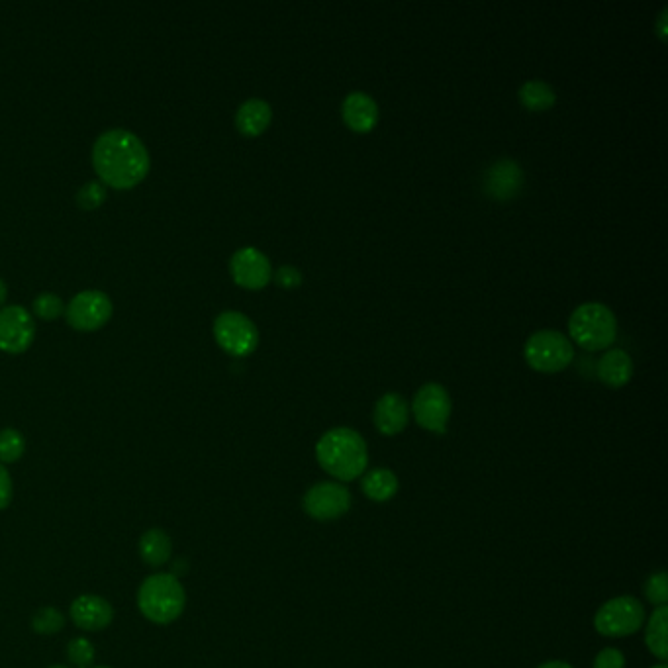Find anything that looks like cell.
Listing matches in <instances>:
<instances>
[{
  "instance_id": "cell-1",
  "label": "cell",
  "mask_w": 668,
  "mask_h": 668,
  "mask_svg": "<svg viewBox=\"0 0 668 668\" xmlns=\"http://www.w3.org/2000/svg\"><path fill=\"white\" fill-rule=\"evenodd\" d=\"M93 165L102 183L112 189H132L149 173V151L144 142L128 130H108L93 147Z\"/></svg>"
},
{
  "instance_id": "cell-2",
  "label": "cell",
  "mask_w": 668,
  "mask_h": 668,
  "mask_svg": "<svg viewBox=\"0 0 668 668\" xmlns=\"http://www.w3.org/2000/svg\"><path fill=\"white\" fill-rule=\"evenodd\" d=\"M316 457L320 467L343 482L361 477L369 463L367 443L361 433L349 428H335L318 441Z\"/></svg>"
},
{
  "instance_id": "cell-3",
  "label": "cell",
  "mask_w": 668,
  "mask_h": 668,
  "mask_svg": "<svg viewBox=\"0 0 668 668\" xmlns=\"http://www.w3.org/2000/svg\"><path fill=\"white\" fill-rule=\"evenodd\" d=\"M185 606L187 592L175 574H151L138 590V608L145 620L155 625H169L179 620Z\"/></svg>"
},
{
  "instance_id": "cell-4",
  "label": "cell",
  "mask_w": 668,
  "mask_h": 668,
  "mask_svg": "<svg viewBox=\"0 0 668 668\" xmlns=\"http://www.w3.org/2000/svg\"><path fill=\"white\" fill-rule=\"evenodd\" d=\"M569 334L576 345L586 351H602L618 337V320L614 312L598 302L582 304L569 320Z\"/></svg>"
},
{
  "instance_id": "cell-5",
  "label": "cell",
  "mask_w": 668,
  "mask_h": 668,
  "mask_svg": "<svg viewBox=\"0 0 668 668\" xmlns=\"http://www.w3.org/2000/svg\"><path fill=\"white\" fill-rule=\"evenodd\" d=\"M524 357L527 365L537 373H561L573 363V341L561 332L541 330L525 341Z\"/></svg>"
},
{
  "instance_id": "cell-6",
  "label": "cell",
  "mask_w": 668,
  "mask_h": 668,
  "mask_svg": "<svg viewBox=\"0 0 668 668\" xmlns=\"http://www.w3.org/2000/svg\"><path fill=\"white\" fill-rule=\"evenodd\" d=\"M214 337L228 355L238 359L251 355L259 345L257 326L236 310H226L216 318Z\"/></svg>"
},
{
  "instance_id": "cell-7",
  "label": "cell",
  "mask_w": 668,
  "mask_h": 668,
  "mask_svg": "<svg viewBox=\"0 0 668 668\" xmlns=\"http://www.w3.org/2000/svg\"><path fill=\"white\" fill-rule=\"evenodd\" d=\"M645 621V610L633 596H620L606 602L596 618L594 627L606 637H627L641 629Z\"/></svg>"
},
{
  "instance_id": "cell-8",
  "label": "cell",
  "mask_w": 668,
  "mask_h": 668,
  "mask_svg": "<svg viewBox=\"0 0 668 668\" xmlns=\"http://www.w3.org/2000/svg\"><path fill=\"white\" fill-rule=\"evenodd\" d=\"M112 300L102 290H83L67 306V322L79 332L100 330L112 318Z\"/></svg>"
},
{
  "instance_id": "cell-9",
  "label": "cell",
  "mask_w": 668,
  "mask_h": 668,
  "mask_svg": "<svg viewBox=\"0 0 668 668\" xmlns=\"http://www.w3.org/2000/svg\"><path fill=\"white\" fill-rule=\"evenodd\" d=\"M412 412H414L418 426H422L424 430L445 433L449 416H451L449 392L445 390V386L437 382L424 384L414 396Z\"/></svg>"
},
{
  "instance_id": "cell-10",
  "label": "cell",
  "mask_w": 668,
  "mask_h": 668,
  "mask_svg": "<svg viewBox=\"0 0 668 668\" xmlns=\"http://www.w3.org/2000/svg\"><path fill=\"white\" fill-rule=\"evenodd\" d=\"M351 508V494L339 482H320L304 496V510L320 522L337 520Z\"/></svg>"
},
{
  "instance_id": "cell-11",
  "label": "cell",
  "mask_w": 668,
  "mask_h": 668,
  "mask_svg": "<svg viewBox=\"0 0 668 668\" xmlns=\"http://www.w3.org/2000/svg\"><path fill=\"white\" fill-rule=\"evenodd\" d=\"M230 273L239 287L261 290L273 279L269 257L257 247H241L230 259Z\"/></svg>"
},
{
  "instance_id": "cell-12",
  "label": "cell",
  "mask_w": 668,
  "mask_h": 668,
  "mask_svg": "<svg viewBox=\"0 0 668 668\" xmlns=\"http://www.w3.org/2000/svg\"><path fill=\"white\" fill-rule=\"evenodd\" d=\"M36 335L32 314L24 306H4L0 310V349L6 353L26 351Z\"/></svg>"
},
{
  "instance_id": "cell-13",
  "label": "cell",
  "mask_w": 668,
  "mask_h": 668,
  "mask_svg": "<svg viewBox=\"0 0 668 668\" xmlns=\"http://www.w3.org/2000/svg\"><path fill=\"white\" fill-rule=\"evenodd\" d=\"M484 192L498 202H508L516 198L524 187V171L512 159H502L494 163L482 179Z\"/></svg>"
},
{
  "instance_id": "cell-14",
  "label": "cell",
  "mask_w": 668,
  "mask_h": 668,
  "mask_svg": "<svg viewBox=\"0 0 668 668\" xmlns=\"http://www.w3.org/2000/svg\"><path fill=\"white\" fill-rule=\"evenodd\" d=\"M73 623L83 631H102L114 621L112 604L96 594H83L69 608Z\"/></svg>"
},
{
  "instance_id": "cell-15",
  "label": "cell",
  "mask_w": 668,
  "mask_h": 668,
  "mask_svg": "<svg viewBox=\"0 0 668 668\" xmlns=\"http://www.w3.org/2000/svg\"><path fill=\"white\" fill-rule=\"evenodd\" d=\"M341 116L351 132L369 134L379 122V106L373 96L355 91L345 96L341 104Z\"/></svg>"
},
{
  "instance_id": "cell-16",
  "label": "cell",
  "mask_w": 668,
  "mask_h": 668,
  "mask_svg": "<svg viewBox=\"0 0 668 668\" xmlns=\"http://www.w3.org/2000/svg\"><path fill=\"white\" fill-rule=\"evenodd\" d=\"M373 420H375V428L379 430V433L392 437L406 430L408 420H410V408L400 394L386 392L375 404Z\"/></svg>"
},
{
  "instance_id": "cell-17",
  "label": "cell",
  "mask_w": 668,
  "mask_h": 668,
  "mask_svg": "<svg viewBox=\"0 0 668 668\" xmlns=\"http://www.w3.org/2000/svg\"><path fill=\"white\" fill-rule=\"evenodd\" d=\"M271 120H273V108L269 102L261 98L245 100L236 114V126L247 138L261 136L271 126Z\"/></svg>"
},
{
  "instance_id": "cell-18",
  "label": "cell",
  "mask_w": 668,
  "mask_h": 668,
  "mask_svg": "<svg viewBox=\"0 0 668 668\" xmlns=\"http://www.w3.org/2000/svg\"><path fill=\"white\" fill-rule=\"evenodd\" d=\"M633 359L623 349H610L598 361V379L610 388H621L633 377Z\"/></svg>"
},
{
  "instance_id": "cell-19",
  "label": "cell",
  "mask_w": 668,
  "mask_h": 668,
  "mask_svg": "<svg viewBox=\"0 0 668 668\" xmlns=\"http://www.w3.org/2000/svg\"><path fill=\"white\" fill-rule=\"evenodd\" d=\"M171 555H173V541L167 531L159 527L145 531L140 539V557L145 565L159 569L165 563H169Z\"/></svg>"
},
{
  "instance_id": "cell-20",
  "label": "cell",
  "mask_w": 668,
  "mask_h": 668,
  "mask_svg": "<svg viewBox=\"0 0 668 668\" xmlns=\"http://www.w3.org/2000/svg\"><path fill=\"white\" fill-rule=\"evenodd\" d=\"M363 494L373 502H388L398 492V478L388 469H373L361 480Z\"/></svg>"
},
{
  "instance_id": "cell-21",
  "label": "cell",
  "mask_w": 668,
  "mask_h": 668,
  "mask_svg": "<svg viewBox=\"0 0 668 668\" xmlns=\"http://www.w3.org/2000/svg\"><path fill=\"white\" fill-rule=\"evenodd\" d=\"M520 102L529 112H547L555 106L557 93L545 81H527L520 89Z\"/></svg>"
},
{
  "instance_id": "cell-22",
  "label": "cell",
  "mask_w": 668,
  "mask_h": 668,
  "mask_svg": "<svg viewBox=\"0 0 668 668\" xmlns=\"http://www.w3.org/2000/svg\"><path fill=\"white\" fill-rule=\"evenodd\" d=\"M667 621V606H659V608H655L653 616L649 618L647 631H645V643H647L649 651L655 657H659L661 661H665L668 657Z\"/></svg>"
},
{
  "instance_id": "cell-23",
  "label": "cell",
  "mask_w": 668,
  "mask_h": 668,
  "mask_svg": "<svg viewBox=\"0 0 668 668\" xmlns=\"http://www.w3.org/2000/svg\"><path fill=\"white\" fill-rule=\"evenodd\" d=\"M26 451L24 435L14 428L0 431V465H10L22 459Z\"/></svg>"
},
{
  "instance_id": "cell-24",
  "label": "cell",
  "mask_w": 668,
  "mask_h": 668,
  "mask_svg": "<svg viewBox=\"0 0 668 668\" xmlns=\"http://www.w3.org/2000/svg\"><path fill=\"white\" fill-rule=\"evenodd\" d=\"M67 657L77 668H93L95 665V645L87 637H75L67 645Z\"/></svg>"
},
{
  "instance_id": "cell-25",
  "label": "cell",
  "mask_w": 668,
  "mask_h": 668,
  "mask_svg": "<svg viewBox=\"0 0 668 668\" xmlns=\"http://www.w3.org/2000/svg\"><path fill=\"white\" fill-rule=\"evenodd\" d=\"M65 618L57 608H42L32 616V629L40 635H55L63 629Z\"/></svg>"
},
{
  "instance_id": "cell-26",
  "label": "cell",
  "mask_w": 668,
  "mask_h": 668,
  "mask_svg": "<svg viewBox=\"0 0 668 668\" xmlns=\"http://www.w3.org/2000/svg\"><path fill=\"white\" fill-rule=\"evenodd\" d=\"M65 312V304L59 294L55 292H42L34 300V314H38L44 320H55Z\"/></svg>"
},
{
  "instance_id": "cell-27",
  "label": "cell",
  "mask_w": 668,
  "mask_h": 668,
  "mask_svg": "<svg viewBox=\"0 0 668 668\" xmlns=\"http://www.w3.org/2000/svg\"><path fill=\"white\" fill-rule=\"evenodd\" d=\"M645 596L651 604H655L657 608L659 606H667L668 600V580L667 573H657L653 574L647 584H645Z\"/></svg>"
},
{
  "instance_id": "cell-28",
  "label": "cell",
  "mask_w": 668,
  "mask_h": 668,
  "mask_svg": "<svg viewBox=\"0 0 668 668\" xmlns=\"http://www.w3.org/2000/svg\"><path fill=\"white\" fill-rule=\"evenodd\" d=\"M106 200V187L98 181H91L77 192V204L85 210H95Z\"/></svg>"
},
{
  "instance_id": "cell-29",
  "label": "cell",
  "mask_w": 668,
  "mask_h": 668,
  "mask_svg": "<svg viewBox=\"0 0 668 668\" xmlns=\"http://www.w3.org/2000/svg\"><path fill=\"white\" fill-rule=\"evenodd\" d=\"M275 281L277 285L283 288H298L302 285V273L296 267L290 265H283L277 269L275 273Z\"/></svg>"
},
{
  "instance_id": "cell-30",
  "label": "cell",
  "mask_w": 668,
  "mask_h": 668,
  "mask_svg": "<svg viewBox=\"0 0 668 668\" xmlns=\"http://www.w3.org/2000/svg\"><path fill=\"white\" fill-rule=\"evenodd\" d=\"M594 668H625V657L618 649H602L594 659Z\"/></svg>"
},
{
  "instance_id": "cell-31",
  "label": "cell",
  "mask_w": 668,
  "mask_h": 668,
  "mask_svg": "<svg viewBox=\"0 0 668 668\" xmlns=\"http://www.w3.org/2000/svg\"><path fill=\"white\" fill-rule=\"evenodd\" d=\"M12 494H14V484H12L10 473L6 471L4 465H0V512L10 506Z\"/></svg>"
},
{
  "instance_id": "cell-32",
  "label": "cell",
  "mask_w": 668,
  "mask_h": 668,
  "mask_svg": "<svg viewBox=\"0 0 668 668\" xmlns=\"http://www.w3.org/2000/svg\"><path fill=\"white\" fill-rule=\"evenodd\" d=\"M665 22H667V8L661 12L659 22H657V34H659V38H661L663 42L667 40V26H665Z\"/></svg>"
},
{
  "instance_id": "cell-33",
  "label": "cell",
  "mask_w": 668,
  "mask_h": 668,
  "mask_svg": "<svg viewBox=\"0 0 668 668\" xmlns=\"http://www.w3.org/2000/svg\"><path fill=\"white\" fill-rule=\"evenodd\" d=\"M537 668H573L569 663H565V661H549V663H543V665H539Z\"/></svg>"
},
{
  "instance_id": "cell-34",
  "label": "cell",
  "mask_w": 668,
  "mask_h": 668,
  "mask_svg": "<svg viewBox=\"0 0 668 668\" xmlns=\"http://www.w3.org/2000/svg\"><path fill=\"white\" fill-rule=\"evenodd\" d=\"M6 294H8V288H6V283L0 279V306L6 300Z\"/></svg>"
},
{
  "instance_id": "cell-35",
  "label": "cell",
  "mask_w": 668,
  "mask_h": 668,
  "mask_svg": "<svg viewBox=\"0 0 668 668\" xmlns=\"http://www.w3.org/2000/svg\"><path fill=\"white\" fill-rule=\"evenodd\" d=\"M48 668H69V667H65V665H51V667Z\"/></svg>"
},
{
  "instance_id": "cell-36",
  "label": "cell",
  "mask_w": 668,
  "mask_h": 668,
  "mask_svg": "<svg viewBox=\"0 0 668 668\" xmlns=\"http://www.w3.org/2000/svg\"><path fill=\"white\" fill-rule=\"evenodd\" d=\"M653 668H667V665H657V667H653Z\"/></svg>"
},
{
  "instance_id": "cell-37",
  "label": "cell",
  "mask_w": 668,
  "mask_h": 668,
  "mask_svg": "<svg viewBox=\"0 0 668 668\" xmlns=\"http://www.w3.org/2000/svg\"><path fill=\"white\" fill-rule=\"evenodd\" d=\"M93 668H112V667H93Z\"/></svg>"
}]
</instances>
